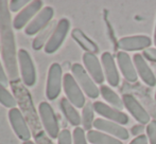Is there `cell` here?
<instances>
[{
    "label": "cell",
    "instance_id": "3957f363",
    "mask_svg": "<svg viewBox=\"0 0 156 144\" xmlns=\"http://www.w3.org/2000/svg\"><path fill=\"white\" fill-rule=\"evenodd\" d=\"M63 89L66 99L76 108H83L86 104L85 95L71 73H66L63 78Z\"/></svg>",
    "mask_w": 156,
    "mask_h": 144
},
{
    "label": "cell",
    "instance_id": "30bf717a",
    "mask_svg": "<svg viewBox=\"0 0 156 144\" xmlns=\"http://www.w3.org/2000/svg\"><path fill=\"white\" fill-rule=\"evenodd\" d=\"M122 101H123L124 108L127 109V111L133 115V118L140 125H147L150 123V115L142 107V105L137 101V99L134 95L125 93L122 97Z\"/></svg>",
    "mask_w": 156,
    "mask_h": 144
},
{
    "label": "cell",
    "instance_id": "ac0fdd59",
    "mask_svg": "<svg viewBox=\"0 0 156 144\" xmlns=\"http://www.w3.org/2000/svg\"><path fill=\"white\" fill-rule=\"evenodd\" d=\"M133 63L135 65L136 71L142 82L149 87H154L156 85V76L153 73L152 69L147 63L146 58L142 56V54H134L133 55Z\"/></svg>",
    "mask_w": 156,
    "mask_h": 144
},
{
    "label": "cell",
    "instance_id": "7c38bea8",
    "mask_svg": "<svg viewBox=\"0 0 156 144\" xmlns=\"http://www.w3.org/2000/svg\"><path fill=\"white\" fill-rule=\"evenodd\" d=\"M13 88H14V92L16 93V98L18 99V102L20 103V105L23 106V111L26 112V115L29 117V121L32 123L33 128L37 127V115L35 113V110L33 108V103L31 101L29 92L27 91V89L25 87L20 86L18 82H14L12 84Z\"/></svg>",
    "mask_w": 156,
    "mask_h": 144
},
{
    "label": "cell",
    "instance_id": "d6a6232c",
    "mask_svg": "<svg viewBox=\"0 0 156 144\" xmlns=\"http://www.w3.org/2000/svg\"><path fill=\"white\" fill-rule=\"evenodd\" d=\"M148 143H149V140L146 135H138L137 137H135V138L129 142V144H148Z\"/></svg>",
    "mask_w": 156,
    "mask_h": 144
},
{
    "label": "cell",
    "instance_id": "f546056e",
    "mask_svg": "<svg viewBox=\"0 0 156 144\" xmlns=\"http://www.w3.org/2000/svg\"><path fill=\"white\" fill-rule=\"evenodd\" d=\"M58 144H73V138L68 129L61 130L58 137Z\"/></svg>",
    "mask_w": 156,
    "mask_h": 144
},
{
    "label": "cell",
    "instance_id": "4fadbf2b",
    "mask_svg": "<svg viewBox=\"0 0 156 144\" xmlns=\"http://www.w3.org/2000/svg\"><path fill=\"white\" fill-rule=\"evenodd\" d=\"M54 16V10L51 6H45L33 20L26 27L25 32L27 35H36L41 30H44L50 22Z\"/></svg>",
    "mask_w": 156,
    "mask_h": 144
},
{
    "label": "cell",
    "instance_id": "7a4b0ae2",
    "mask_svg": "<svg viewBox=\"0 0 156 144\" xmlns=\"http://www.w3.org/2000/svg\"><path fill=\"white\" fill-rule=\"evenodd\" d=\"M71 74L74 80L81 87L83 92L90 99H97L100 94V89L97 87V84L91 78V76L87 73L85 68L80 64H73L71 67Z\"/></svg>",
    "mask_w": 156,
    "mask_h": 144
},
{
    "label": "cell",
    "instance_id": "5b68a950",
    "mask_svg": "<svg viewBox=\"0 0 156 144\" xmlns=\"http://www.w3.org/2000/svg\"><path fill=\"white\" fill-rule=\"evenodd\" d=\"M63 70L58 63H53L50 66L46 84V97L50 101H53L60 95L63 87Z\"/></svg>",
    "mask_w": 156,
    "mask_h": 144
},
{
    "label": "cell",
    "instance_id": "d590c367",
    "mask_svg": "<svg viewBox=\"0 0 156 144\" xmlns=\"http://www.w3.org/2000/svg\"><path fill=\"white\" fill-rule=\"evenodd\" d=\"M0 52H1V46H0Z\"/></svg>",
    "mask_w": 156,
    "mask_h": 144
},
{
    "label": "cell",
    "instance_id": "603a6c76",
    "mask_svg": "<svg viewBox=\"0 0 156 144\" xmlns=\"http://www.w3.org/2000/svg\"><path fill=\"white\" fill-rule=\"evenodd\" d=\"M86 136L87 141L91 144H123V142L119 139L99 130H89L87 132Z\"/></svg>",
    "mask_w": 156,
    "mask_h": 144
},
{
    "label": "cell",
    "instance_id": "8992f818",
    "mask_svg": "<svg viewBox=\"0 0 156 144\" xmlns=\"http://www.w3.org/2000/svg\"><path fill=\"white\" fill-rule=\"evenodd\" d=\"M17 60H18L19 74L23 84L28 87H33L36 83V70L29 52L27 50L20 49L18 51Z\"/></svg>",
    "mask_w": 156,
    "mask_h": 144
},
{
    "label": "cell",
    "instance_id": "ba28073f",
    "mask_svg": "<svg viewBox=\"0 0 156 144\" xmlns=\"http://www.w3.org/2000/svg\"><path fill=\"white\" fill-rule=\"evenodd\" d=\"M43 1L41 0H34L31 1L26 8H23L18 14L13 19V28L15 30H21L23 27H27L33 20L35 16L43 10Z\"/></svg>",
    "mask_w": 156,
    "mask_h": 144
},
{
    "label": "cell",
    "instance_id": "e575fe53",
    "mask_svg": "<svg viewBox=\"0 0 156 144\" xmlns=\"http://www.w3.org/2000/svg\"><path fill=\"white\" fill-rule=\"evenodd\" d=\"M154 45L156 47V25H155V31H154Z\"/></svg>",
    "mask_w": 156,
    "mask_h": 144
},
{
    "label": "cell",
    "instance_id": "8fae6325",
    "mask_svg": "<svg viewBox=\"0 0 156 144\" xmlns=\"http://www.w3.org/2000/svg\"><path fill=\"white\" fill-rule=\"evenodd\" d=\"M94 127L96 128V130L105 132V134L115 137L119 140H127L129 138V132L126 128L120 124L105 120L103 118H98L94 120Z\"/></svg>",
    "mask_w": 156,
    "mask_h": 144
},
{
    "label": "cell",
    "instance_id": "9c48e42d",
    "mask_svg": "<svg viewBox=\"0 0 156 144\" xmlns=\"http://www.w3.org/2000/svg\"><path fill=\"white\" fill-rule=\"evenodd\" d=\"M9 120H10L11 126H12L14 132L17 135L20 140L29 141L31 138V132H30L29 125L26 121L25 117L17 107L10 109L9 111Z\"/></svg>",
    "mask_w": 156,
    "mask_h": 144
},
{
    "label": "cell",
    "instance_id": "44dd1931",
    "mask_svg": "<svg viewBox=\"0 0 156 144\" xmlns=\"http://www.w3.org/2000/svg\"><path fill=\"white\" fill-rule=\"evenodd\" d=\"M60 106H61V109H62L63 115H65L66 120H67L72 126L79 127V125L82 124L81 115H79L76 108L74 107L66 98H62V99H61Z\"/></svg>",
    "mask_w": 156,
    "mask_h": 144
},
{
    "label": "cell",
    "instance_id": "52a82bcc",
    "mask_svg": "<svg viewBox=\"0 0 156 144\" xmlns=\"http://www.w3.org/2000/svg\"><path fill=\"white\" fill-rule=\"evenodd\" d=\"M70 30V21L67 18H62L56 25L51 37L48 40L47 45L45 46V52L47 54H52L56 52L65 41L68 32Z\"/></svg>",
    "mask_w": 156,
    "mask_h": 144
},
{
    "label": "cell",
    "instance_id": "4dcf8cb0",
    "mask_svg": "<svg viewBox=\"0 0 156 144\" xmlns=\"http://www.w3.org/2000/svg\"><path fill=\"white\" fill-rule=\"evenodd\" d=\"M142 56L146 58L147 60L156 63V48H149L142 51Z\"/></svg>",
    "mask_w": 156,
    "mask_h": 144
},
{
    "label": "cell",
    "instance_id": "8d00e7d4",
    "mask_svg": "<svg viewBox=\"0 0 156 144\" xmlns=\"http://www.w3.org/2000/svg\"><path fill=\"white\" fill-rule=\"evenodd\" d=\"M155 100H156V92H155Z\"/></svg>",
    "mask_w": 156,
    "mask_h": 144
},
{
    "label": "cell",
    "instance_id": "6da1fadb",
    "mask_svg": "<svg viewBox=\"0 0 156 144\" xmlns=\"http://www.w3.org/2000/svg\"><path fill=\"white\" fill-rule=\"evenodd\" d=\"M11 12L9 9V2L0 0V46L1 56L5 67L6 73L12 83L19 81L18 60L16 52L14 31H13Z\"/></svg>",
    "mask_w": 156,
    "mask_h": 144
},
{
    "label": "cell",
    "instance_id": "1f68e13d",
    "mask_svg": "<svg viewBox=\"0 0 156 144\" xmlns=\"http://www.w3.org/2000/svg\"><path fill=\"white\" fill-rule=\"evenodd\" d=\"M9 81H10V78H9V76H8V73H6V71L4 70L3 65H2L1 62H0V85H1V86H4V87H8Z\"/></svg>",
    "mask_w": 156,
    "mask_h": 144
},
{
    "label": "cell",
    "instance_id": "cb8c5ba5",
    "mask_svg": "<svg viewBox=\"0 0 156 144\" xmlns=\"http://www.w3.org/2000/svg\"><path fill=\"white\" fill-rule=\"evenodd\" d=\"M100 92H101V95H102L103 99H104L112 107L118 109V110H122V109L124 108L122 99L109 86L101 85Z\"/></svg>",
    "mask_w": 156,
    "mask_h": 144
},
{
    "label": "cell",
    "instance_id": "277c9868",
    "mask_svg": "<svg viewBox=\"0 0 156 144\" xmlns=\"http://www.w3.org/2000/svg\"><path fill=\"white\" fill-rule=\"evenodd\" d=\"M38 112L41 120V124H43L47 135L52 139H58L61 130L58 118H56L52 106L47 102H41L38 106Z\"/></svg>",
    "mask_w": 156,
    "mask_h": 144
},
{
    "label": "cell",
    "instance_id": "d4e9b609",
    "mask_svg": "<svg viewBox=\"0 0 156 144\" xmlns=\"http://www.w3.org/2000/svg\"><path fill=\"white\" fill-rule=\"evenodd\" d=\"M82 125H83V129L84 130H91L94 126V104L91 102H86L85 106L82 108Z\"/></svg>",
    "mask_w": 156,
    "mask_h": 144
},
{
    "label": "cell",
    "instance_id": "e0dca14e",
    "mask_svg": "<svg viewBox=\"0 0 156 144\" xmlns=\"http://www.w3.org/2000/svg\"><path fill=\"white\" fill-rule=\"evenodd\" d=\"M83 64L87 73L91 76L96 84H102L104 82V72H103L102 64L100 63L99 58L94 53L83 54Z\"/></svg>",
    "mask_w": 156,
    "mask_h": 144
},
{
    "label": "cell",
    "instance_id": "9a60e30c",
    "mask_svg": "<svg viewBox=\"0 0 156 144\" xmlns=\"http://www.w3.org/2000/svg\"><path fill=\"white\" fill-rule=\"evenodd\" d=\"M152 45V40L146 35H134L122 37L118 40V48L121 51H140L149 49Z\"/></svg>",
    "mask_w": 156,
    "mask_h": 144
},
{
    "label": "cell",
    "instance_id": "4316f807",
    "mask_svg": "<svg viewBox=\"0 0 156 144\" xmlns=\"http://www.w3.org/2000/svg\"><path fill=\"white\" fill-rule=\"evenodd\" d=\"M73 144H87V136L82 127H76L72 132Z\"/></svg>",
    "mask_w": 156,
    "mask_h": 144
},
{
    "label": "cell",
    "instance_id": "83f0119b",
    "mask_svg": "<svg viewBox=\"0 0 156 144\" xmlns=\"http://www.w3.org/2000/svg\"><path fill=\"white\" fill-rule=\"evenodd\" d=\"M31 1L29 0H11L9 2V9L10 12H18L28 5Z\"/></svg>",
    "mask_w": 156,
    "mask_h": 144
},
{
    "label": "cell",
    "instance_id": "2e32d148",
    "mask_svg": "<svg viewBox=\"0 0 156 144\" xmlns=\"http://www.w3.org/2000/svg\"><path fill=\"white\" fill-rule=\"evenodd\" d=\"M101 64L106 82L112 87H118L120 83V75L114 56L109 52H104L101 55Z\"/></svg>",
    "mask_w": 156,
    "mask_h": 144
},
{
    "label": "cell",
    "instance_id": "d6986e66",
    "mask_svg": "<svg viewBox=\"0 0 156 144\" xmlns=\"http://www.w3.org/2000/svg\"><path fill=\"white\" fill-rule=\"evenodd\" d=\"M117 65L120 69V72L123 75V77L127 82L134 83L137 82L138 80V74L136 71L135 65H134L132 58L129 57V55L124 51H119L117 53Z\"/></svg>",
    "mask_w": 156,
    "mask_h": 144
},
{
    "label": "cell",
    "instance_id": "5bb4252c",
    "mask_svg": "<svg viewBox=\"0 0 156 144\" xmlns=\"http://www.w3.org/2000/svg\"><path fill=\"white\" fill-rule=\"evenodd\" d=\"M94 108L98 115H102L105 120H108V121L115 122L120 125H126L129 124V115L126 113L122 112L121 110H118V109L112 107V106L104 104L103 102L96 101L94 103Z\"/></svg>",
    "mask_w": 156,
    "mask_h": 144
},
{
    "label": "cell",
    "instance_id": "f1b7e54d",
    "mask_svg": "<svg viewBox=\"0 0 156 144\" xmlns=\"http://www.w3.org/2000/svg\"><path fill=\"white\" fill-rule=\"evenodd\" d=\"M147 137L150 144H156V120H152L147 126Z\"/></svg>",
    "mask_w": 156,
    "mask_h": 144
},
{
    "label": "cell",
    "instance_id": "7402d4cb",
    "mask_svg": "<svg viewBox=\"0 0 156 144\" xmlns=\"http://www.w3.org/2000/svg\"><path fill=\"white\" fill-rule=\"evenodd\" d=\"M56 25H58V21H51L45 29L41 30L38 34H36V36L33 39V43H32L33 49L37 51V50H41V48H45V46L47 45L48 40L51 37L52 33H53Z\"/></svg>",
    "mask_w": 156,
    "mask_h": 144
},
{
    "label": "cell",
    "instance_id": "484cf974",
    "mask_svg": "<svg viewBox=\"0 0 156 144\" xmlns=\"http://www.w3.org/2000/svg\"><path fill=\"white\" fill-rule=\"evenodd\" d=\"M0 103L6 108H15L16 107L17 101L13 94L10 92V91L6 89V87L1 86L0 85Z\"/></svg>",
    "mask_w": 156,
    "mask_h": 144
},
{
    "label": "cell",
    "instance_id": "ffe728a7",
    "mask_svg": "<svg viewBox=\"0 0 156 144\" xmlns=\"http://www.w3.org/2000/svg\"><path fill=\"white\" fill-rule=\"evenodd\" d=\"M72 38L76 40V43L84 50L86 53H94L97 54L99 52V48L96 43H94L89 37H87L81 31L80 29H73L71 31Z\"/></svg>",
    "mask_w": 156,
    "mask_h": 144
},
{
    "label": "cell",
    "instance_id": "836d02e7",
    "mask_svg": "<svg viewBox=\"0 0 156 144\" xmlns=\"http://www.w3.org/2000/svg\"><path fill=\"white\" fill-rule=\"evenodd\" d=\"M23 144H35L34 142H33V141H25V142H23Z\"/></svg>",
    "mask_w": 156,
    "mask_h": 144
}]
</instances>
